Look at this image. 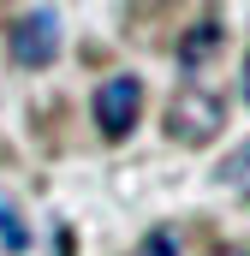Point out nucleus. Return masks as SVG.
I'll use <instances>...</instances> for the list:
<instances>
[{
    "instance_id": "nucleus-1",
    "label": "nucleus",
    "mask_w": 250,
    "mask_h": 256,
    "mask_svg": "<svg viewBox=\"0 0 250 256\" xmlns=\"http://www.w3.org/2000/svg\"><path fill=\"white\" fill-rule=\"evenodd\" d=\"M220 126H226V102H220V96H208V90H179V96L167 102V137H173V143H185V149L214 143Z\"/></svg>"
},
{
    "instance_id": "nucleus-2",
    "label": "nucleus",
    "mask_w": 250,
    "mask_h": 256,
    "mask_svg": "<svg viewBox=\"0 0 250 256\" xmlns=\"http://www.w3.org/2000/svg\"><path fill=\"white\" fill-rule=\"evenodd\" d=\"M6 54L12 66H24V72H42V66L60 60V12H18L12 24H6Z\"/></svg>"
},
{
    "instance_id": "nucleus-3",
    "label": "nucleus",
    "mask_w": 250,
    "mask_h": 256,
    "mask_svg": "<svg viewBox=\"0 0 250 256\" xmlns=\"http://www.w3.org/2000/svg\"><path fill=\"white\" fill-rule=\"evenodd\" d=\"M137 114H143V84H137L131 72L102 78V84H96V131H102V137H114V143H120L125 131L137 126Z\"/></svg>"
},
{
    "instance_id": "nucleus-4",
    "label": "nucleus",
    "mask_w": 250,
    "mask_h": 256,
    "mask_svg": "<svg viewBox=\"0 0 250 256\" xmlns=\"http://www.w3.org/2000/svg\"><path fill=\"white\" fill-rule=\"evenodd\" d=\"M220 36H226V30H220V12H202V18L185 30V42H179V66H185V72H196V66L220 48Z\"/></svg>"
},
{
    "instance_id": "nucleus-5",
    "label": "nucleus",
    "mask_w": 250,
    "mask_h": 256,
    "mask_svg": "<svg viewBox=\"0 0 250 256\" xmlns=\"http://www.w3.org/2000/svg\"><path fill=\"white\" fill-rule=\"evenodd\" d=\"M0 244H6V256H24V250H30V226L18 220L12 196H0Z\"/></svg>"
},
{
    "instance_id": "nucleus-6",
    "label": "nucleus",
    "mask_w": 250,
    "mask_h": 256,
    "mask_svg": "<svg viewBox=\"0 0 250 256\" xmlns=\"http://www.w3.org/2000/svg\"><path fill=\"white\" fill-rule=\"evenodd\" d=\"M131 256H179V232L173 226H155V232H143V244Z\"/></svg>"
},
{
    "instance_id": "nucleus-7",
    "label": "nucleus",
    "mask_w": 250,
    "mask_h": 256,
    "mask_svg": "<svg viewBox=\"0 0 250 256\" xmlns=\"http://www.w3.org/2000/svg\"><path fill=\"white\" fill-rule=\"evenodd\" d=\"M220 185H232V191H250V143H244V149H232V161L220 167Z\"/></svg>"
},
{
    "instance_id": "nucleus-8",
    "label": "nucleus",
    "mask_w": 250,
    "mask_h": 256,
    "mask_svg": "<svg viewBox=\"0 0 250 256\" xmlns=\"http://www.w3.org/2000/svg\"><path fill=\"white\" fill-rule=\"evenodd\" d=\"M214 256H250V250H214Z\"/></svg>"
},
{
    "instance_id": "nucleus-9",
    "label": "nucleus",
    "mask_w": 250,
    "mask_h": 256,
    "mask_svg": "<svg viewBox=\"0 0 250 256\" xmlns=\"http://www.w3.org/2000/svg\"><path fill=\"white\" fill-rule=\"evenodd\" d=\"M244 96H250V60H244Z\"/></svg>"
}]
</instances>
